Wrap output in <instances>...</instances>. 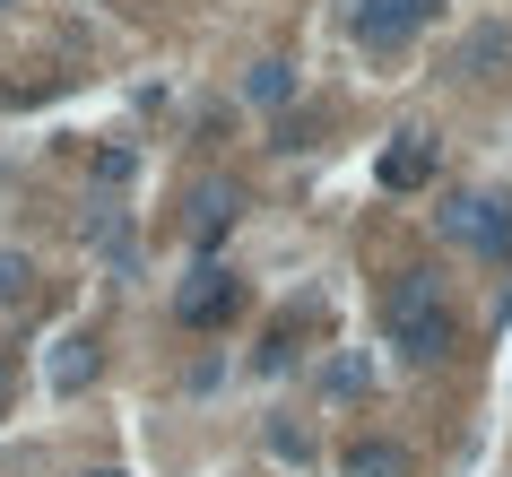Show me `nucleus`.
I'll list each match as a JSON object with an SVG mask.
<instances>
[{
	"mask_svg": "<svg viewBox=\"0 0 512 477\" xmlns=\"http://www.w3.org/2000/svg\"><path fill=\"white\" fill-rule=\"evenodd\" d=\"M226 226H235V183H200V191H191V235L217 243Z\"/></svg>",
	"mask_w": 512,
	"mask_h": 477,
	"instance_id": "obj_5",
	"label": "nucleus"
},
{
	"mask_svg": "<svg viewBox=\"0 0 512 477\" xmlns=\"http://www.w3.org/2000/svg\"><path fill=\"white\" fill-rule=\"evenodd\" d=\"M0 399H9V365H0Z\"/></svg>",
	"mask_w": 512,
	"mask_h": 477,
	"instance_id": "obj_13",
	"label": "nucleus"
},
{
	"mask_svg": "<svg viewBox=\"0 0 512 477\" xmlns=\"http://www.w3.org/2000/svg\"><path fill=\"white\" fill-rule=\"evenodd\" d=\"M434 18H443V0H356L348 9L365 53H408V35H426Z\"/></svg>",
	"mask_w": 512,
	"mask_h": 477,
	"instance_id": "obj_3",
	"label": "nucleus"
},
{
	"mask_svg": "<svg viewBox=\"0 0 512 477\" xmlns=\"http://www.w3.org/2000/svg\"><path fill=\"white\" fill-rule=\"evenodd\" d=\"M243 96H252V105H287V96H296V70H287V61H252V70H243Z\"/></svg>",
	"mask_w": 512,
	"mask_h": 477,
	"instance_id": "obj_10",
	"label": "nucleus"
},
{
	"mask_svg": "<svg viewBox=\"0 0 512 477\" xmlns=\"http://www.w3.org/2000/svg\"><path fill=\"white\" fill-rule=\"evenodd\" d=\"M339 469H348V477H408V451L400 443H348V451H339Z\"/></svg>",
	"mask_w": 512,
	"mask_h": 477,
	"instance_id": "obj_8",
	"label": "nucleus"
},
{
	"mask_svg": "<svg viewBox=\"0 0 512 477\" xmlns=\"http://www.w3.org/2000/svg\"><path fill=\"white\" fill-rule=\"evenodd\" d=\"M96 183H131V148H96Z\"/></svg>",
	"mask_w": 512,
	"mask_h": 477,
	"instance_id": "obj_12",
	"label": "nucleus"
},
{
	"mask_svg": "<svg viewBox=\"0 0 512 477\" xmlns=\"http://www.w3.org/2000/svg\"><path fill=\"white\" fill-rule=\"evenodd\" d=\"M434 174V148L426 139H400V148H382V191H417Z\"/></svg>",
	"mask_w": 512,
	"mask_h": 477,
	"instance_id": "obj_6",
	"label": "nucleus"
},
{
	"mask_svg": "<svg viewBox=\"0 0 512 477\" xmlns=\"http://www.w3.org/2000/svg\"><path fill=\"white\" fill-rule=\"evenodd\" d=\"M27 304H35V261L27 252H0V321L27 313Z\"/></svg>",
	"mask_w": 512,
	"mask_h": 477,
	"instance_id": "obj_9",
	"label": "nucleus"
},
{
	"mask_svg": "<svg viewBox=\"0 0 512 477\" xmlns=\"http://www.w3.org/2000/svg\"><path fill=\"white\" fill-rule=\"evenodd\" d=\"M96 365H105V356H96V339H61L53 347V391H87V382H96Z\"/></svg>",
	"mask_w": 512,
	"mask_h": 477,
	"instance_id": "obj_7",
	"label": "nucleus"
},
{
	"mask_svg": "<svg viewBox=\"0 0 512 477\" xmlns=\"http://www.w3.org/2000/svg\"><path fill=\"white\" fill-rule=\"evenodd\" d=\"M443 235H452L460 252H478V261H512V209L495 200V191H460V200H443Z\"/></svg>",
	"mask_w": 512,
	"mask_h": 477,
	"instance_id": "obj_2",
	"label": "nucleus"
},
{
	"mask_svg": "<svg viewBox=\"0 0 512 477\" xmlns=\"http://www.w3.org/2000/svg\"><path fill=\"white\" fill-rule=\"evenodd\" d=\"M0 9H9V0H0Z\"/></svg>",
	"mask_w": 512,
	"mask_h": 477,
	"instance_id": "obj_14",
	"label": "nucleus"
},
{
	"mask_svg": "<svg viewBox=\"0 0 512 477\" xmlns=\"http://www.w3.org/2000/svg\"><path fill=\"white\" fill-rule=\"evenodd\" d=\"M382 321H391V347H400L408 365H443V356L460 347V313H452V295L434 287L426 269H408L400 287H391Z\"/></svg>",
	"mask_w": 512,
	"mask_h": 477,
	"instance_id": "obj_1",
	"label": "nucleus"
},
{
	"mask_svg": "<svg viewBox=\"0 0 512 477\" xmlns=\"http://www.w3.org/2000/svg\"><path fill=\"white\" fill-rule=\"evenodd\" d=\"M174 313H183L191 330H226V321L243 313V287L226 278V269H191V287L174 295Z\"/></svg>",
	"mask_w": 512,
	"mask_h": 477,
	"instance_id": "obj_4",
	"label": "nucleus"
},
{
	"mask_svg": "<svg viewBox=\"0 0 512 477\" xmlns=\"http://www.w3.org/2000/svg\"><path fill=\"white\" fill-rule=\"evenodd\" d=\"M504 53H512V27H486V35H469L460 70H486V61H504Z\"/></svg>",
	"mask_w": 512,
	"mask_h": 477,
	"instance_id": "obj_11",
	"label": "nucleus"
}]
</instances>
